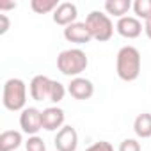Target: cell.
Returning <instances> with one entry per match:
<instances>
[{
    "label": "cell",
    "mask_w": 151,
    "mask_h": 151,
    "mask_svg": "<svg viewBox=\"0 0 151 151\" xmlns=\"http://www.w3.org/2000/svg\"><path fill=\"white\" fill-rule=\"evenodd\" d=\"M64 94H66V87L60 82L52 80L45 75H36L30 82V96L36 101L59 103L64 100Z\"/></svg>",
    "instance_id": "cell-1"
},
{
    "label": "cell",
    "mask_w": 151,
    "mask_h": 151,
    "mask_svg": "<svg viewBox=\"0 0 151 151\" xmlns=\"http://www.w3.org/2000/svg\"><path fill=\"white\" fill-rule=\"evenodd\" d=\"M140 52L135 46H123L117 52V59H116V71L117 77L124 82H133L139 78L140 75Z\"/></svg>",
    "instance_id": "cell-2"
},
{
    "label": "cell",
    "mask_w": 151,
    "mask_h": 151,
    "mask_svg": "<svg viewBox=\"0 0 151 151\" xmlns=\"http://www.w3.org/2000/svg\"><path fill=\"white\" fill-rule=\"evenodd\" d=\"M87 64H89V59H87V55L80 48L64 50L57 57V68H59V71L62 75H66V77H73V78H77L82 71H86Z\"/></svg>",
    "instance_id": "cell-3"
},
{
    "label": "cell",
    "mask_w": 151,
    "mask_h": 151,
    "mask_svg": "<svg viewBox=\"0 0 151 151\" xmlns=\"http://www.w3.org/2000/svg\"><path fill=\"white\" fill-rule=\"evenodd\" d=\"M2 101L7 110H23L27 103V86L20 78H9L4 84V93H2Z\"/></svg>",
    "instance_id": "cell-4"
},
{
    "label": "cell",
    "mask_w": 151,
    "mask_h": 151,
    "mask_svg": "<svg viewBox=\"0 0 151 151\" xmlns=\"http://www.w3.org/2000/svg\"><path fill=\"white\" fill-rule=\"evenodd\" d=\"M86 25L89 27V32H91L93 39H96L100 43L109 41L112 37V34H114V23H112V20L107 14L100 13V11L89 13L87 18H86Z\"/></svg>",
    "instance_id": "cell-5"
},
{
    "label": "cell",
    "mask_w": 151,
    "mask_h": 151,
    "mask_svg": "<svg viewBox=\"0 0 151 151\" xmlns=\"http://www.w3.org/2000/svg\"><path fill=\"white\" fill-rule=\"evenodd\" d=\"M43 112H39L37 109L34 107H29V109H23L22 114H20V126L25 133H29L30 137L36 135L41 128H43Z\"/></svg>",
    "instance_id": "cell-6"
},
{
    "label": "cell",
    "mask_w": 151,
    "mask_h": 151,
    "mask_svg": "<svg viewBox=\"0 0 151 151\" xmlns=\"http://www.w3.org/2000/svg\"><path fill=\"white\" fill-rule=\"evenodd\" d=\"M55 149L57 151H77L78 146V133L73 126H62L55 135Z\"/></svg>",
    "instance_id": "cell-7"
},
{
    "label": "cell",
    "mask_w": 151,
    "mask_h": 151,
    "mask_svg": "<svg viewBox=\"0 0 151 151\" xmlns=\"http://www.w3.org/2000/svg\"><path fill=\"white\" fill-rule=\"evenodd\" d=\"M64 37L69 43H77V45H86V43H89L93 39L86 22H75L69 27H66L64 29Z\"/></svg>",
    "instance_id": "cell-8"
},
{
    "label": "cell",
    "mask_w": 151,
    "mask_h": 151,
    "mask_svg": "<svg viewBox=\"0 0 151 151\" xmlns=\"http://www.w3.org/2000/svg\"><path fill=\"white\" fill-rule=\"evenodd\" d=\"M77 16H78V9L71 2H60L59 7L53 11V22L57 25H62L64 29L77 22Z\"/></svg>",
    "instance_id": "cell-9"
},
{
    "label": "cell",
    "mask_w": 151,
    "mask_h": 151,
    "mask_svg": "<svg viewBox=\"0 0 151 151\" xmlns=\"http://www.w3.org/2000/svg\"><path fill=\"white\" fill-rule=\"evenodd\" d=\"M68 93L75 100H89L94 94V86L91 80L77 77V78H71V82L68 86Z\"/></svg>",
    "instance_id": "cell-10"
},
{
    "label": "cell",
    "mask_w": 151,
    "mask_h": 151,
    "mask_svg": "<svg viewBox=\"0 0 151 151\" xmlns=\"http://www.w3.org/2000/svg\"><path fill=\"white\" fill-rule=\"evenodd\" d=\"M116 30L119 32V36L126 37V39H135V37H139L140 32H142V23L139 22V18L124 16V18L117 20Z\"/></svg>",
    "instance_id": "cell-11"
},
{
    "label": "cell",
    "mask_w": 151,
    "mask_h": 151,
    "mask_svg": "<svg viewBox=\"0 0 151 151\" xmlns=\"http://www.w3.org/2000/svg\"><path fill=\"white\" fill-rule=\"evenodd\" d=\"M43 128L48 130V132H55L57 128L60 130L62 124H64V110L59 109V107H48L43 110Z\"/></svg>",
    "instance_id": "cell-12"
},
{
    "label": "cell",
    "mask_w": 151,
    "mask_h": 151,
    "mask_svg": "<svg viewBox=\"0 0 151 151\" xmlns=\"http://www.w3.org/2000/svg\"><path fill=\"white\" fill-rule=\"evenodd\" d=\"M22 144V133L14 130H6L0 133V151H14Z\"/></svg>",
    "instance_id": "cell-13"
},
{
    "label": "cell",
    "mask_w": 151,
    "mask_h": 151,
    "mask_svg": "<svg viewBox=\"0 0 151 151\" xmlns=\"http://www.w3.org/2000/svg\"><path fill=\"white\" fill-rule=\"evenodd\" d=\"M133 132L140 139H149L151 137V114L147 112L139 114L133 121Z\"/></svg>",
    "instance_id": "cell-14"
},
{
    "label": "cell",
    "mask_w": 151,
    "mask_h": 151,
    "mask_svg": "<svg viewBox=\"0 0 151 151\" xmlns=\"http://www.w3.org/2000/svg\"><path fill=\"white\" fill-rule=\"evenodd\" d=\"M130 7H133V4L130 0H107L105 2V11L109 14L117 16L119 20L124 18V14L130 11Z\"/></svg>",
    "instance_id": "cell-15"
},
{
    "label": "cell",
    "mask_w": 151,
    "mask_h": 151,
    "mask_svg": "<svg viewBox=\"0 0 151 151\" xmlns=\"http://www.w3.org/2000/svg\"><path fill=\"white\" fill-rule=\"evenodd\" d=\"M30 7L34 13L37 14H45V13H50V11H55L59 7V2L57 0H32L30 2Z\"/></svg>",
    "instance_id": "cell-16"
},
{
    "label": "cell",
    "mask_w": 151,
    "mask_h": 151,
    "mask_svg": "<svg viewBox=\"0 0 151 151\" xmlns=\"http://www.w3.org/2000/svg\"><path fill=\"white\" fill-rule=\"evenodd\" d=\"M133 11L139 18L149 20L151 18V0H135L133 2Z\"/></svg>",
    "instance_id": "cell-17"
},
{
    "label": "cell",
    "mask_w": 151,
    "mask_h": 151,
    "mask_svg": "<svg viewBox=\"0 0 151 151\" xmlns=\"http://www.w3.org/2000/svg\"><path fill=\"white\" fill-rule=\"evenodd\" d=\"M25 149L27 151H46V144L41 137L37 135H32L29 137V140L25 142Z\"/></svg>",
    "instance_id": "cell-18"
},
{
    "label": "cell",
    "mask_w": 151,
    "mask_h": 151,
    "mask_svg": "<svg viewBox=\"0 0 151 151\" xmlns=\"http://www.w3.org/2000/svg\"><path fill=\"white\" fill-rule=\"evenodd\" d=\"M119 151H140V144L135 139H124L119 144Z\"/></svg>",
    "instance_id": "cell-19"
},
{
    "label": "cell",
    "mask_w": 151,
    "mask_h": 151,
    "mask_svg": "<svg viewBox=\"0 0 151 151\" xmlns=\"http://www.w3.org/2000/svg\"><path fill=\"white\" fill-rule=\"evenodd\" d=\"M86 151H114L112 144L107 142V140H100V142H94L93 146H89Z\"/></svg>",
    "instance_id": "cell-20"
},
{
    "label": "cell",
    "mask_w": 151,
    "mask_h": 151,
    "mask_svg": "<svg viewBox=\"0 0 151 151\" xmlns=\"http://www.w3.org/2000/svg\"><path fill=\"white\" fill-rule=\"evenodd\" d=\"M0 22H2V27H0V34H6L9 30V18L7 14H0Z\"/></svg>",
    "instance_id": "cell-21"
},
{
    "label": "cell",
    "mask_w": 151,
    "mask_h": 151,
    "mask_svg": "<svg viewBox=\"0 0 151 151\" xmlns=\"http://www.w3.org/2000/svg\"><path fill=\"white\" fill-rule=\"evenodd\" d=\"M16 4L14 2H0V11H7V9H14Z\"/></svg>",
    "instance_id": "cell-22"
},
{
    "label": "cell",
    "mask_w": 151,
    "mask_h": 151,
    "mask_svg": "<svg viewBox=\"0 0 151 151\" xmlns=\"http://www.w3.org/2000/svg\"><path fill=\"white\" fill-rule=\"evenodd\" d=\"M144 32H146V36L151 39V18L146 20V23H144Z\"/></svg>",
    "instance_id": "cell-23"
}]
</instances>
